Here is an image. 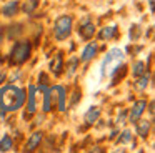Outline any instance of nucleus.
I'll return each instance as SVG.
<instances>
[{"instance_id":"f257e3e1","label":"nucleus","mask_w":155,"mask_h":153,"mask_svg":"<svg viewBox=\"0 0 155 153\" xmlns=\"http://www.w3.org/2000/svg\"><path fill=\"white\" fill-rule=\"evenodd\" d=\"M25 102V92L18 86L7 85L0 90V110L4 112H15L22 108Z\"/></svg>"},{"instance_id":"f03ea898","label":"nucleus","mask_w":155,"mask_h":153,"mask_svg":"<svg viewBox=\"0 0 155 153\" xmlns=\"http://www.w3.org/2000/svg\"><path fill=\"white\" fill-rule=\"evenodd\" d=\"M124 58H125V53L122 52L120 48L108 50V53L105 55L104 62H102V67H100L102 76H112L118 68H120V65L124 63Z\"/></svg>"},{"instance_id":"7ed1b4c3","label":"nucleus","mask_w":155,"mask_h":153,"mask_svg":"<svg viewBox=\"0 0 155 153\" xmlns=\"http://www.w3.org/2000/svg\"><path fill=\"white\" fill-rule=\"evenodd\" d=\"M30 42H17L10 50V63L12 65H22L30 57Z\"/></svg>"},{"instance_id":"20e7f679","label":"nucleus","mask_w":155,"mask_h":153,"mask_svg":"<svg viewBox=\"0 0 155 153\" xmlns=\"http://www.w3.org/2000/svg\"><path fill=\"white\" fill-rule=\"evenodd\" d=\"M72 17L70 15H62L55 20L54 23V37L55 40L62 42V40L68 38V35L72 33Z\"/></svg>"},{"instance_id":"39448f33","label":"nucleus","mask_w":155,"mask_h":153,"mask_svg":"<svg viewBox=\"0 0 155 153\" xmlns=\"http://www.w3.org/2000/svg\"><path fill=\"white\" fill-rule=\"evenodd\" d=\"M48 95H50V105H57L60 112H65V88L60 85H55L48 88Z\"/></svg>"},{"instance_id":"423d86ee","label":"nucleus","mask_w":155,"mask_h":153,"mask_svg":"<svg viewBox=\"0 0 155 153\" xmlns=\"http://www.w3.org/2000/svg\"><path fill=\"white\" fill-rule=\"evenodd\" d=\"M78 35H80V38H84V40H90L92 37L95 35V25L90 22V18H84L80 22Z\"/></svg>"},{"instance_id":"0eeeda50","label":"nucleus","mask_w":155,"mask_h":153,"mask_svg":"<svg viewBox=\"0 0 155 153\" xmlns=\"http://www.w3.org/2000/svg\"><path fill=\"white\" fill-rule=\"evenodd\" d=\"M145 106H147V102H145V100H138V102H135L134 106H132V110H130V113H128V120H130L132 123H135L142 116Z\"/></svg>"},{"instance_id":"6e6552de","label":"nucleus","mask_w":155,"mask_h":153,"mask_svg":"<svg viewBox=\"0 0 155 153\" xmlns=\"http://www.w3.org/2000/svg\"><path fill=\"white\" fill-rule=\"evenodd\" d=\"M150 125L152 122L150 120H140L138 118L137 122H135V130H137V135H140L142 138H145L148 133V130H150Z\"/></svg>"},{"instance_id":"1a4fd4ad","label":"nucleus","mask_w":155,"mask_h":153,"mask_svg":"<svg viewBox=\"0 0 155 153\" xmlns=\"http://www.w3.org/2000/svg\"><path fill=\"white\" fill-rule=\"evenodd\" d=\"M98 116H100V108H98V106H90L88 112L85 113V116H84V122L87 123V125H92L94 122L98 120Z\"/></svg>"},{"instance_id":"9d476101","label":"nucleus","mask_w":155,"mask_h":153,"mask_svg":"<svg viewBox=\"0 0 155 153\" xmlns=\"http://www.w3.org/2000/svg\"><path fill=\"white\" fill-rule=\"evenodd\" d=\"M95 53H97V43H88L84 48V52H82L80 60L82 62H88V60H92L95 57Z\"/></svg>"},{"instance_id":"9b49d317","label":"nucleus","mask_w":155,"mask_h":153,"mask_svg":"<svg viewBox=\"0 0 155 153\" xmlns=\"http://www.w3.org/2000/svg\"><path fill=\"white\" fill-rule=\"evenodd\" d=\"M62 67H64V58H62V53H57L54 57V60L50 62V70L54 75H60Z\"/></svg>"},{"instance_id":"f8f14e48","label":"nucleus","mask_w":155,"mask_h":153,"mask_svg":"<svg viewBox=\"0 0 155 153\" xmlns=\"http://www.w3.org/2000/svg\"><path fill=\"white\" fill-rule=\"evenodd\" d=\"M40 140H42V133L40 132H35L34 135L28 138V142L25 143V151H32V150H35V148H37V145L40 143Z\"/></svg>"},{"instance_id":"ddd939ff","label":"nucleus","mask_w":155,"mask_h":153,"mask_svg":"<svg viewBox=\"0 0 155 153\" xmlns=\"http://www.w3.org/2000/svg\"><path fill=\"white\" fill-rule=\"evenodd\" d=\"M115 32H117V27H115V25L105 27V28L100 30V33H98V38H100V40H110L112 37L115 35Z\"/></svg>"},{"instance_id":"4468645a","label":"nucleus","mask_w":155,"mask_h":153,"mask_svg":"<svg viewBox=\"0 0 155 153\" xmlns=\"http://www.w3.org/2000/svg\"><path fill=\"white\" fill-rule=\"evenodd\" d=\"M17 8H18V2H8L7 5H4L2 7V13H4L5 17H12L15 12H17Z\"/></svg>"},{"instance_id":"2eb2a0df","label":"nucleus","mask_w":155,"mask_h":153,"mask_svg":"<svg viewBox=\"0 0 155 153\" xmlns=\"http://www.w3.org/2000/svg\"><path fill=\"white\" fill-rule=\"evenodd\" d=\"M12 145H14V142H12L10 135H4L0 138V151H8V150H12Z\"/></svg>"},{"instance_id":"dca6fc26","label":"nucleus","mask_w":155,"mask_h":153,"mask_svg":"<svg viewBox=\"0 0 155 153\" xmlns=\"http://www.w3.org/2000/svg\"><path fill=\"white\" fill-rule=\"evenodd\" d=\"M35 86H30L28 88V105H27V108H28V113H34L35 112Z\"/></svg>"},{"instance_id":"f3484780","label":"nucleus","mask_w":155,"mask_h":153,"mask_svg":"<svg viewBox=\"0 0 155 153\" xmlns=\"http://www.w3.org/2000/svg\"><path fill=\"white\" fill-rule=\"evenodd\" d=\"M132 73H134V76L143 75V73H147V65H145L143 62H137L134 65V68H132Z\"/></svg>"},{"instance_id":"a211bd4d","label":"nucleus","mask_w":155,"mask_h":153,"mask_svg":"<svg viewBox=\"0 0 155 153\" xmlns=\"http://www.w3.org/2000/svg\"><path fill=\"white\" fill-rule=\"evenodd\" d=\"M137 82H135V88H138V90H143V88H147V85H148V75L147 73H143V75H140V76H137Z\"/></svg>"},{"instance_id":"6ab92c4d","label":"nucleus","mask_w":155,"mask_h":153,"mask_svg":"<svg viewBox=\"0 0 155 153\" xmlns=\"http://www.w3.org/2000/svg\"><path fill=\"white\" fill-rule=\"evenodd\" d=\"M37 5H38V0H28V2L24 5V12L25 13H32L35 8H37Z\"/></svg>"},{"instance_id":"aec40b11","label":"nucleus","mask_w":155,"mask_h":153,"mask_svg":"<svg viewBox=\"0 0 155 153\" xmlns=\"http://www.w3.org/2000/svg\"><path fill=\"white\" fill-rule=\"evenodd\" d=\"M132 140V132L130 130H125L124 133H122V136L118 138V143H128Z\"/></svg>"},{"instance_id":"412c9836","label":"nucleus","mask_w":155,"mask_h":153,"mask_svg":"<svg viewBox=\"0 0 155 153\" xmlns=\"http://www.w3.org/2000/svg\"><path fill=\"white\" fill-rule=\"evenodd\" d=\"M77 63H78V60H77V58H72V60H70V63H68V72H67V75H68V76H72V75H74Z\"/></svg>"},{"instance_id":"4be33fe9","label":"nucleus","mask_w":155,"mask_h":153,"mask_svg":"<svg viewBox=\"0 0 155 153\" xmlns=\"http://www.w3.org/2000/svg\"><path fill=\"white\" fill-rule=\"evenodd\" d=\"M125 118H127V110H122L117 116V123H125Z\"/></svg>"},{"instance_id":"5701e85b","label":"nucleus","mask_w":155,"mask_h":153,"mask_svg":"<svg viewBox=\"0 0 155 153\" xmlns=\"http://www.w3.org/2000/svg\"><path fill=\"white\" fill-rule=\"evenodd\" d=\"M4 80H5V73L0 72V83H4Z\"/></svg>"},{"instance_id":"b1692460","label":"nucleus","mask_w":155,"mask_h":153,"mask_svg":"<svg viewBox=\"0 0 155 153\" xmlns=\"http://www.w3.org/2000/svg\"><path fill=\"white\" fill-rule=\"evenodd\" d=\"M4 116H5V112H4V110H0V123H2V120H4Z\"/></svg>"},{"instance_id":"393cba45","label":"nucleus","mask_w":155,"mask_h":153,"mask_svg":"<svg viewBox=\"0 0 155 153\" xmlns=\"http://www.w3.org/2000/svg\"><path fill=\"white\" fill-rule=\"evenodd\" d=\"M0 43H2V33H0Z\"/></svg>"}]
</instances>
